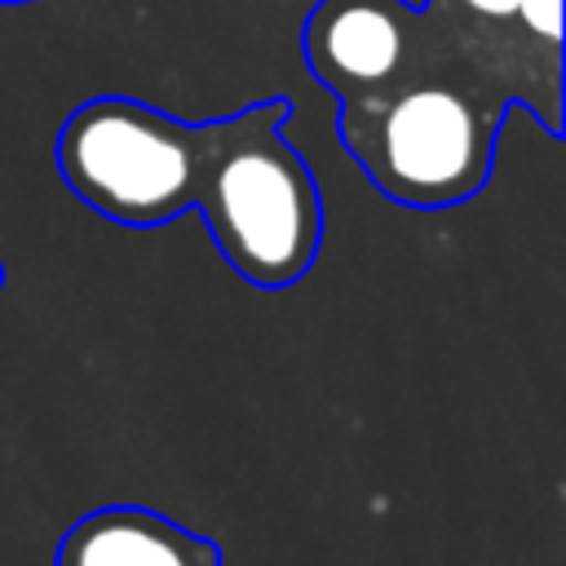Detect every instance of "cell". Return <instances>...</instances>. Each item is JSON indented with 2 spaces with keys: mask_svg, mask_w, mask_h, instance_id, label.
<instances>
[{
  "mask_svg": "<svg viewBox=\"0 0 566 566\" xmlns=\"http://www.w3.org/2000/svg\"><path fill=\"white\" fill-rule=\"evenodd\" d=\"M4 283H9V265L0 261V287H4Z\"/></svg>",
  "mask_w": 566,
  "mask_h": 566,
  "instance_id": "7",
  "label": "cell"
},
{
  "mask_svg": "<svg viewBox=\"0 0 566 566\" xmlns=\"http://www.w3.org/2000/svg\"><path fill=\"white\" fill-rule=\"evenodd\" d=\"M433 49V22L411 0H314L301 22L305 71L336 97L354 102Z\"/></svg>",
  "mask_w": 566,
  "mask_h": 566,
  "instance_id": "4",
  "label": "cell"
},
{
  "mask_svg": "<svg viewBox=\"0 0 566 566\" xmlns=\"http://www.w3.org/2000/svg\"><path fill=\"white\" fill-rule=\"evenodd\" d=\"M509 111V93L473 71L433 27V49L411 71L340 102L336 133L389 203L455 208L486 186Z\"/></svg>",
  "mask_w": 566,
  "mask_h": 566,
  "instance_id": "1",
  "label": "cell"
},
{
  "mask_svg": "<svg viewBox=\"0 0 566 566\" xmlns=\"http://www.w3.org/2000/svg\"><path fill=\"white\" fill-rule=\"evenodd\" d=\"M217 133L221 115L177 119L142 97L102 93L62 119L53 159L62 186L88 212L128 230H155L199 203Z\"/></svg>",
  "mask_w": 566,
  "mask_h": 566,
  "instance_id": "3",
  "label": "cell"
},
{
  "mask_svg": "<svg viewBox=\"0 0 566 566\" xmlns=\"http://www.w3.org/2000/svg\"><path fill=\"white\" fill-rule=\"evenodd\" d=\"M287 97L221 115L217 155L195 203L221 261L261 292L296 287L323 248V190L287 142Z\"/></svg>",
  "mask_w": 566,
  "mask_h": 566,
  "instance_id": "2",
  "label": "cell"
},
{
  "mask_svg": "<svg viewBox=\"0 0 566 566\" xmlns=\"http://www.w3.org/2000/svg\"><path fill=\"white\" fill-rule=\"evenodd\" d=\"M0 4H27V0H0Z\"/></svg>",
  "mask_w": 566,
  "mask_h": 566,
  "instance_id": "8",
  "label": "cell"
},
{
  "mask_svg": "<svg viewBox=\"0 0 566 566\" xmlns=\"http://www.w3.org/2000/svg\"><path fill=\"white\" fill-rule=\"evenodd\" d=\"M53 566H226L221 544L146 504H102L75 517Z\"/></svg>",
  "mask_w": 566,
  "mask_h": 566,
  "instance_id": "6",
  "label": "cell"
},
{
  "mask_svg": "<svg viewBox=\"0 0 566 566\" xmlns=\"http://www.w3.org/2000/svg\"><path fill=\"white\" fill-rule=\"evenodd\" d=\"M522 0H424V18L438 35L513 106L531 111L548 137H562V49L535 44L517 27Z\"/></svg>",
  "mask_w": 566,
  "mask_h": 566,
  "instance_id": "5",
  "label": "cell"
}]
</instances>
